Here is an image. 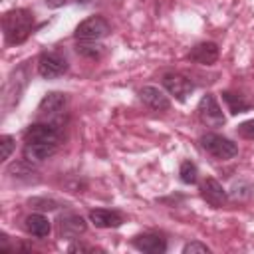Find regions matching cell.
Here are the masks:
<instances>
[{
	"label": "cell",
	"mask_w": 254,
	"mask_h": 254,
	"mask_svg": "<svg viewBox=\"0 0 254 254\" xmlns=\"http://www.w3.org/2000/svg\"><path fill=\"white\" fill-rule=\"evenodd\" d=\"M179 181L183 185H196L198 181V167L192 161H183L179 167Z\"/></svg>",
	"instance_id": "ffe728a7"
},
{
	"label": "cell",
	"mask_w": 254,
	"mask_h": 254,
	"mask_svg": "<svg viewBox=\"0 0 254 254\" xmlns=\"http://www.w3.org/2000/svg\"><path fill=\"white\" fill-rule=\"evenodd\" d=\"M6 175H8V179L18 181V183H38V181H40L36 169H34L32 163L26 161V159H24V161H14V163H10V165L6 167Z\"/></svg>",
	"instance_id": "9a60e30c"
},
{
	"label": "cell",
	"mask_w": 254,
	"mask_h": 254,
	"mask_svg": "<svg viewBox=\"0 0 254 254\" xmlns=\"http://www.w3.org/2000/svg\"><path fill=\"white\" fill-rule=\"evenodd\" d=\"M139 99H141L149 109H153V111H167V109L171 107L169 95H167L163 89L155 87V85H143V87L139 89Z\"/></svg>",
	"instance_id": "7c38bea8"
},
{
	"label": "cell",
	"mask_w": 254,
	"mask_h": 254,
	"mask_svg": "<svg viewBox=\"0 0 254 254\" xmlns=\"http://www.w3.org/2000/svg\"><path fill=\"white\" fill-rule=\"evenodd\" d=\"M161 83L163 87L167 89L169 95H173L177 101H187V97L194 91V83L190 77H187L185 73H179V71H167L163 73L161 77Z\"/></svg>",
	"instance_id": "8992f818"
},
{
	"label": "cell",
	"mask_w": 254,
	"mask_h": 254,
	"mask_svg": "<svg viewBox=\"0 0 254 254\" xmlns=\"http://www.w3.org/2000/svg\"><path fill=\"white\" fill-rule=\"evenodd\" d=\"M89 250H91L89 246L79 244V242H75V244H69V246H67V252H89Z\"/></svg>",
	"instance_id": "484cf974"
},
{
	"label": "cell",
	"mask_w": 254,
	"mask_h": 254,
	"mask_svg": "<svg viewBox=\"0 0 254 254\" xmlns=\"http://www.w3.org/2000/svg\"><path fill=\"white\" fill-rule=\"evenodd\" d=\"M254 194V187L248 181H234L232 189L228 190V196L232 200H248Z\"/></svg>",
	"instance_id": "44dd1931"
},
{
	"label": "cell",
	"mask_w": 254,
	"mask_h": 254,
	"mask_svg": "<svg viewBox=\"0 0 254 254\" xmlns=\"http://www.w3.org/2000/svg\"><path fill=\"white\" fill-rule=\"evenodd\" d=\"M79 6H89V4H93V0H75Z\"/></svg>",
	"instance_id": "83f0119b"
},
{
	"label": "cell",
	"mask_w": 254,
	"mask_h": 254,
	"mask_svg": "<svg viewBox=\"0 0 254 254\" xmlns=\"http://www.w3.org/2000/svg\"><path fill=\"white\" fill-rule=\"evenodd\" d=\"M196 115L202 125L206 127H222L226 123V117L222 113V107L218 105L216 97L212 93H204L196 105Z\"/></svg>",
	"instance_id": "5b68a950"
},
{
	"label": "cell",
	"mask_w": 254,
	"mask_h": 254,
	"mask_svg": "<svg viewBox=\"0 0 254 254\" xmlns=\"http://www.w3.org/2000/svg\"><path fill=\"white\" fill-rule=\"evenodd\" d=\"M109 32H111V26L103 16H89L75 26L73 38L77 42H99L107 38Z\"/></svg>",
	"instance_id": "3957f363"
},
{
	"label": "cell",
	"mask_w": 254,
	"mask_h": 254,
	"mask_svg": "<svg viewBox=\"0 0 254 254\" xmlns=\"http://www.w3.org/2000/svg\"><path fill=\"white\" fill-rule=\"evenodd\" d=\"M60 143H24V159L30 163H42L58 151Z\"/></svg>",
	"instance_id": "2e32d148"
},
{
	"label": "cell",
	"mask_w": 254,
	"mask_h": 254,
	"mask_svg": "<svg viewBox=\"0 0 254 254\" xmlns=\"http://www.w3.org/2000/svg\"><path fill=\"white\" fill-rule=\"evenodd\" d=\"M36 65H38V73H40L44 79L62 77V75L67 73V69H69V64H67L65 56L60 54V52H56V50L42 52Z\"/></svg>",
	"instance_id": "277c9868"
},
{
	"label": "cell",
	"mask_w": 254,
	"mask_h": 254,
	"mask_svg": "<svg viewBox=\"0 0 254 254\" xmlns=\"http://www.w3.org/2000/svg\"><path fill=\"white\" fill-rule=\"evenodd\" d=\"M75 52L87 60H101L105 54V46L99 42H77Z\"/></svg>",
	"instance_id": "d6986e66"
},
{
	"label": "cell",
	"mask_w": 254,
	"mask_h": 254,
	"mask_svg": "<svg viewBox=\"0 0 254 254\" xmlns=\"http://www.w3.org/2000/svg\"><path fill=\"white\" fill-rule=\"evenodd\" d=\"M22 137H24V143H60L62 139L60 129L50 121L30 123L24 129Z\"/></svg>",
	"instance_id": "52a82bcc"
},
{
	"label": "cell",
	"mask_w": 254,
	"mask_h": 254,
	"mask_svg": "<svg viewBox=\"0 0 254 254\" xmlns=\"http://www.w3.org/2000/svg\"><path fill=\"white\" fill-rule=\"evenodd\" d=\"M208 254L210 252V248L206 246V244H202V242H198V240H192V242H187L185 246H183V254Z\"/></svg>",
	"instance_id": "d4e9b609"
},
{
	"label": "cell",
	"mask_w": 254,
	"mask_h": 254,
	"mask_svg": "<svg viewBox=\"0 0 254 254\" xmlns=\"http://www.w3.org/2000/svg\"><path fill=\"white\" fill-rule=\"evenodd\" d=\"M200 196L214 208H220L226 204L228 200V190L214 179V177H206L200 183Z\"/></svg>",
	"instance_id": "8fae6325"
},
{
	"label": "cell",
	"mask_w": 254,
	"mask_h": 254,
	"mask_svg": "<svg viewBox=\"0 0 254 254\" xmlns=\"http://www.w3.org/2000/svg\"><path fill=\"white\" fill-rule=\"evenodd\" d=\"M44 2H46L48 8H62V6L67 4V0H44Z\"/></svg>",
	"instance_id": "4316f807"
},
{
	"label": "cell",
	"mask_w": 254,
	"mask_h": 254,
	"mask_svg": "<svg viewBox=\"0 0 254 254\" xmlns=\"http://www.w3.org/2000/svg\"><path fill=\"white\" fill-rule=\"evenodd\" d=\"M2 32L8 46H20L34 34V14L28 8H14L2 16Z\"/></svg>",
	"instance_id": "6da1fadb"
},
{
	"label": "cell",
	"mask_w": 254,
	"mask_h": 254,
	"mask_svg": "<svg viewBox=\"0 0 254 254\" xmlns=\"http://www.w3.org/2000/svg\"><path fill=\"white\" fill-rule=\"evenodd\" d=\"M87 230V222L81 214H75V212H65L58 218V234L62 238H77L79 234H83Z\"/></svg>",
	"instance_id": "30bf717a"
},
{
	"label": "cell",
	"mask_w": 254,
	"mask_h": 254,
	"mask_svg": "<svg viewBox=\"0 0 254 254\" xmlns=\"http://www.w3.org/2000/svg\"><path fill=\"white\" fill-rule=\"evenodd\" d=\"M0 147H2V161H8L10 159V155H12V151H14V147H16V141H14V137L12 135H2L0 137Z\"/></svg>",
	"instance_id": "603a6c76"
},
{
	"label": "cell",
	"mask_w": 254,
	"mask_h": 254,
	"mask_svg": "<svg viewBox=\"0 0 254 254\" xmlns=\"http://www.w3.org/2000/svg\"><path fill=\"white\" fill-rule=\"evenodd\" d=\"M28 204H30V208L40 210V212H52V210H56L60 206L58 200L48 198V196H34V198L28 200Z\"/></svg>",
	"instance_id": "7402d4cb"
},
{
	"label": "cell",
	"mask_w": 254,
	"mask_h": 254,
	"mask_svg": "<svg viewBox=\"0 0 254 254\" xmlns=\"http://www.w3.org/2000/svg\"><path fill=\"white\" fill-rule=\"evenodd\" d=\"M236 135H238V137H242V139L254 141V119L242 121V123L236 127Z\"/></svg>",
	"instance_id": "cb8c5ba5"
},
{
	"label": "cell",
	"mask_w": 254,
	"mask_h": 254,
	"mask_svg": "<svg viewBox=\"0 0 254 254\" xmlns=\"http://www.w3.org/2000/svg\"><path fill=\"white\" fill-rule=\"evenodd\" d=\"M131 246L137 248L139 252H147V254H165L169 248L167 238L157 232H143V234L133 236Z\"/></svg>",
	"instance_id": "ba28073f"
},
{
	"label": "cell",
	"mask_w": 254,
	"mask_h": 254,
	"mask_svg": "<svg viewBox=\"0 0 254 254\" xmlns=\"http://www.w3.org/2000/svg\"><path fill=\"white\" fill-rule=\"evenodd\" d=\"M218 54L220 52H218V46L214 42H200V44L190 48L187 58L194 64H200V65H212L218 60Z\"/></svg>",
	"instance_id": "5bb4252c"
},
{
	"label": "cell",
	"mask_w": 254,
	"mask_h": 254,
	"mask_svg": "<svg viewBox=\"0 0 254 254\" xmlns=\"http://www.w3.org/2000/svg\"><path fill=\"white\" fill-rule=\"evenodd\" d=\"M220 95H222V101L226 103V107H228V111H230L232 115L246 113V111H250V109L254 107V103L248 101L246 95H240V93H236V91L226 89V91H222Z\"/></svg>",
	"instance_id": "ac0fdd59"
},
{
	"label": "cell",
	"mask_w": 254,
	"mask_h": 254,
	"mask_svg": "<svg viewBox=\"0 0 254 254\" xmlns=\"http://www.w3.org/2000/svg\"><path fill=\"white\" fill-rule=\"evenodd\" d=\"M198 143H200L202 151L206 155H210L212 159H216V161H228V159L238 155V145L234 141H230L228 137L220 135V133L206 131V133L200 135Z\"/></svg>",
	"instance_id": "7a4b0ae2"
},
{
	"label": "cell",
	"mask_w": 254,
	"mask_h": 254,
	"mask_svg": "<svg viewBox=\"0 0 254 254\" xmlns=\"http://www.w3.org/2000/svg\"><path fill=\"white\" fill-rule=\"evenodd\" d=\"M89 222L95 228H119L123 224V214L113 208H91Z\"/></svg>",
	"instance_id": "4fadbf2b"
},
{
	"label": "cell",
	"mask_w": 254,
	"mask_h": 254,
	"mask_svg": "<svg viewBox=\"0 0 254 254\" xmlns=\"http://www.w3.org/2000/svg\"><path fill=\"white\" fill-rule=\"evenodd\" d=\"M65 105H67V95L65 93H62V91H48L42 97V101L38 103V115L46 117V121L54 119L60 113H64Z\"/></svg>",
	"instance_id": "9c48e42d"
},
{
	"label": "cell",
	"mask_w": 254,
	"mask_h": 254,
	"mask_svg": "<svg viewBox=\"0 0 254 254\" xmlns=\"http://www.w3.org/2000/svg\"><path fill=\"white\" fill-rule=\"evenodd\" d=\"M24 228L28 234L36 236V238H48L52 232V222L48 220L46 214L42 212H32L24 218Z\"/></svg>",
	"instance_id": "e0dca14e"
}]
</instances>
